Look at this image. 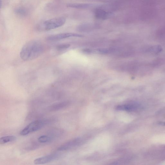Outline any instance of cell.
Returning a JSON list of instances; mask_svg holds the SVG:
<instances>
[{
	"label": "cell",
	"instance_id": "cell-1",
	"mask_svg": "<svg viewBox=\"0 0 165 165\" xmlns=\"http://www.w3.org/2000/svg\"><path fill=\"white\" fill-rule=\"evenodd\" d=\"M43 51L44 47L41 42L31 40L24 44L21 50L20 56L23 60L29 61L38 58Z\"/></svg>",
	"mask_w": 165,
	"mask_h": 165
},
{
	"label": "cell",
	"instance_id": "cell-2",
	"mask_svg": "<svg viewBox=\"0 0 165 165\" xmlns=\"http://www.w3.org/2000/svg\"><path fill=\"white\" fill-rule=\"evenodd\" d=\"M66 22V19L64 17L53 18L39 24L37 28L41 31H48L63 26Z\"/></svg>",
	"mask_w": 165,
	"mask_h": 165
},
{
	"label": "cell",
	"instance_id": "cell-3",
	"mask_svg": "<svg viewBox=\"0 0 165 165\" xmlns=\"http://www.w3.org/2000/svg\"><path fill=\"white\" fill-rule=\"evenodd\" d=\"M48 119L39 120L30 123L20 132L22 136L28 135L30 133L39 130L49 123Z\"/></svg>",
	"mask_w": 165,
	"mask_h": 165
},
{
	"label": "cell",
	"instance_id": "cell-4",
	"mask_svg": "<svg viewBox=\"0 0 165 165\" xmlns=\"http://www.w3.org/2000/svg\"><path fill=\"white\" fill-rule=\"evenodd\" d=\"M82 35L71 33H61L51 35L47 37L46 40L49 41H54L60 40L70 37H82Z\"/></svg>",
	"mask_w": 165,
	"mask_h": 165
},
{
	"label": "cell",
	"instance_id": "cell-5",
	"mask_svg": "<svg viewBox=\"0 0 165 165\" xmlns=\"http://www.w3.org/2000/svg\"><path fill=\"white\" fill-rule=\"evenodd\" d=\"M60 157L59 154H53L37 158L34 163L36 164H45L58 159Z\"/></svg>",
	"mask_w": 165,
	"mask_h": 165
},
{
	"label": "cell",
	"instance_id": "cell-6",
	"mask_svg": "<svg viewBox=\"0 0 165 165\" xmlns=\"http://www.w3.org/2000/svg\"><path fill=\"white\" fill-rule=\"evenodd\" d=\"M81 142L80 138H77L62 144L58 149L59 151H64L71 149L80 144Z\"/></svg>",
	"mask_w": 165,
	"mask_h": 165
},
{
	"label": "cell",
	"instance_id": "cell-7",
	"mask_svg": "<svg viewBox=\"0 0 165 165\" xmlns=\"http://www.w3.org/2000/svg\"><path fill=\"white\" fill-rule=\"evenodd\" d=\"M140 105L137 103L120 105L117 106L116 109L118 110L132 111L140 108Z\"/></svg>",
	"mask_w": 165,
	"mask_h": 165
},
{
	"label": "cell",
	"instance_id": "cell-8",
	"mask_svg": "<svg viewBox=\"0 0 165 165\" xmlns=\"http://www.w3.org/2000/svg\"><path fill=\"white\" fill-rule=\"evenodd\" d=\"M69 103L67 101L62 102L55 103L49 107V109L52 111L61 110L69 105Z\"/></svg>",
	"mask_w": 165,
	"mask_h": 165
},
{
	"label": "cell",
	"instance_id": "cell-9",
	"mask_svg": "<svg viewBox=\"0 0 165 165\" xmlns=\"http://www.w3.org/2000/svg\"><path fill=\"white\" fill-rule=\"evenodd\" d=\"M16 136H8L2 137L0 138V144H3L9 142L15 141L16 140Z\"/></svg>",
	"mask_w": 165,
	"mask_h": 165
},
{
	"label": "cell",
	"instance_id": "cell-10",
	"mask_svg": "<svg viewBox=\"0 0 165 165\" xmlns=\"http://www.w3.org/2000/svg\"><path fill=\"white\" fill-rule=\"evenodd\" d=\"M52 137L47 135H43L38 138V140L42 143H47L52 141L53 140Z\"/></svg>",
	"mask_w": 165,
	"mask_h": 165
},
{
	"label": "cell",
	"instance_id": "cell-11",
	"mask_svg": "<svg viewBox=\"0 0 165 165\" xmlns=\"http://www.w3.org/2000/svg\"><path fill=\"white\" fill-rule=\"evenodd\" d=\"M71 47V45L68 44H61L57 45L55 48L56 52L60 53L61 52L64 51Z\"/></svg>",
	"mask_w": 165,
	"mask_h": 165
},
{
	"label": "cell",
	"instance_id": "cell-12",
	"mask_svg": "<svg viewBox=\"0 0 165 165\" xmlns=\"http://www.w3.org/2000/svg\"><path fill=\"white\" fill-rule=\"evenodd\" d=\"M15 11L17 14L21 16H27L28 13L27 10L23 8H17L15 10Z\"/></svg>",
	"mask_w": 165,
	"mask_h": 165
},
{
	"label": "cell",
	"instance_id": "cell-13",
	"mask_svg": "<svg viewBox=\"0 0 165 165\" xmlns=\"http://www.w3.org/2000/svg\"><path fill=\"white\" fill-rule=\"evenodd\" d=\"M163 50L162 47L160 45L152 46L148 49V51L150 52L158 53L160 52Z\"/></svg>",
	"mask_w": 165,
	"mask_h": 165
},
{
	"label": "cell",
	"instance_id": "cell-14",
	"mask_svg": "<svg viewBox=\"0 0 165 165\" xmlns=\"http://www.w3.org/2000/svg\"><path fill=\"white\" fill-rule=\"evenodd\" d=\"M88 5H82L77 4H69L67 5V6L69 7L75 8H85L87 7Z\"/></svg>",
	"mask_w": 165,
	"mask_h": 165
},
{
	"label": "cell",
	"instance_id": "cell-15",
	"mask_svg": "<svg viewBox=\"0 0 165 165\" xmlns=\"http://www.w3.org/2000/svg\"><path fill=\"white\" fill-rule=\"evenodd\" d=\"M160 124H161V125H165V122H164V123H160Z\"/></svg>",
	"mask_w": 165,
	"mask_h": 165
}]
</instances>
